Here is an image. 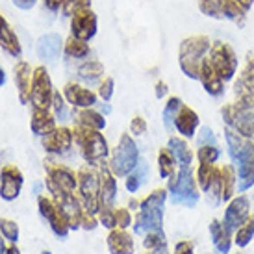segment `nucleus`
I'll return each mask as SVG.
<instances>
[{
    "instance_id": "nucleus-1",
    "label": "nucleus",
    "mask_w": 254,
    "mask_h": 254,
    "mask_svg": "<svg viewBox=\"0 0 254 254\" xmlns=\"http://www.w3.org/2000/svg\"><path fill=\"white\" fill-rule=\"evenodd\" d=\"M72 132H74V143L80 148V154L85 163H89L93 167H102L110 154V147L102 130L74 125Z\"/></svg>"
},
{
    "instance_id": "nucleus-2",
    "label": "nucleus",
    "mask_w": 254,
    "mask_h": 254,
    "mask_svg": "<svg viewBox=\"0 0 254 254\" xmlns=\"http://www.w3.org/2000/svg\"><path fill=\"white\" fill-rule=\"evenodd\" d=\"M213 43L208 36H190L180 41L178 47V65L182 72L191 80H198L200 65L208 56Z\"/></svg>"
},
{
    "instance_id": "nucleus-3",
    "label": "nucleus",
    "mask_w": 254,
    "mask_h": 254,
    "mask_svg": "<svg viewBox=\"0 0 254 254\" xmlns=\"http://www.w3.org/2000/svg\"><path fill=\"white\" fill-rule=\"evenodd\" d=\"M167 193L169 191L160 188L141 200L134 223V232L137 236H145L150 230H163V206L167 200Z\"/></svg>"
},
{
    "instance_id": "nucleus-4",
    "label": "nucleus",
    "mask_w": 254,
    "mask_h": 254,
    "mask_svg": "<svg viewBox=\"0 0 254 254\" xmlns=\"http://www.w3.org/2000/svg\"><path fill=\"white\" fill-rule=\"evenodd\" d=\"M76 193L85 212L99 213L100 210V173L99 167H93L89 163L82 165L76 171Z\"/></svg>"
},
{
    "instance_id": "nucleus-5",
    "label": "nucleus",
    "mask_w": 254,
    "mask_h": 254,
    "mask_svg": "<svg viewBox=\"0 0 254 254\" xmlns=\"http://www.w3.org/2000/svg\"><path fill=\"white\" fill-rule=\"evenodd\" d=\"M167 191L171 193V197L177 204L193 208L198 202V197H200V193H198L200 188H198L193 169L191 167H180L167 180Z\"/></svg>"
},
{
    "instance_id": "nucleus-6",
    "label": "nucleus",
    "mask_w": 254,
    "mask_h": 254,
    "mask_svg": "<svg viewBox=\"0 0 254 254\" xmlns=\"http://www.w3.org/2000/svg\"><path fill=\"white\" fill-rule=\"evenodd\" d=\"M137 163H139L137 143L134 141L132 134H123L119 137L117 147L113 148L108 167L112 169L115 177H127L128 173H132L137 167Z\"/></svg>"
},
{
    "instance_id": "nucleus-7",
    "label": "nucleus",
    "mask_w": 254,
    "mask_h": 254,
    "mask_svg": "<svg viewBox=\"0 0 254 254\" xmlns=\"http://www.w3.org/2000/svg\"><path fill=\"white\" fill-rule=\"evenodd\" d=\"M208 58L212 62L213 69L219 72V76L225 82L234 80L236 72H238V56H236V50L232 49V45H228L225 41L213 43L210 52H208Z\"/></svg>"
},
{
    "instance_id": "nucleus-8",
    "label": "nucleus",
    "mask_w": 254,
    "mask_h": 254,
    "mask_svg": "<svg viewBox=\"0 0 254 254\" xmlns=\"http://www.w3.org/2000/svg\"><path fill=\"white\" fill-rule=\"evenodd\" d=\"M54 85L50 80V74L47 67L37 65L34 69V78H32V89H30V104L32 108H52V99H54Z\"/></svg>"
},
{
    "instance_id": "nucleus-9",
    "label": "nucleus",
    "mask_w": 254,
    "mask_h": 254,
    "mask_svg": "<svg viewBox=\"0 0 254 254\" xmlns=\"http://www.w3.org/2000/svg\"><path fill=\"white\" fill-rule=\"evenodd\" d=\"M37 208H39V213L43 217L49 221L52 232L56 234L58 238H67V234L71 230V223H69L67 213L54 202V198L47 197V195H39L37 197Z\"/></svg>"
},
{
    "instance_id": "nucleus-10",
    "label": "nucleus",
    "mask_w": 254,
    "mask_h": 254,
    "mask_svg": "<svg viewBox=\"0 0 254 254\" xmlns=\"http://www.w3.org/2000/svg\"><path fill=\"white\" fill-rule=\"evenodd\" d=\"M45 171H47V182L45 186H54L58 190L67 193H76V173L64 163H56L45 160Z\"/></svg>"
},
{
    "instance_id": "nucleus-11",
    "label": "nucleus",
    "mask_w": 254,
    "mask_h": 254,
    "mask_svg": "<svg viewBox=\"0 0 254 254\" xmlns=\"http://www.w3.org/2000/svg\"><path fill=\"white\" fill-rule=\"evenodd\" d=\"M225 139L228 145V154L232 158L234 163H245L254 158V139L245 137L240 132H236L232 128L225 127Z\"/></svg>"
},
{
    "instance_id": "nucleus-12",
    "label": "nucleus",
    "mask_w": 254,
    "mask_h": 254,
    "mask_svg": "<svg viewBox=\"0 0 254 254\" xmlns=\"http://www.w3.org/2000/svg\"><path fill=\"white\" fill-rule=\"evenodd\" d=\"M22 184H24V175L17 165L7 163L0 169V197L4 200H15L21 195Z\"/></svg>"
},
{
    "instance_id": "nucleus-13",
    "label": "nucleus",
    "mask_w": 254,
    "mask_h": 254,
    "mask_svg": "<svg viewBox=\"0 0 254 254\" xmlns=\"http://www.w3.org/2000/svg\"><path fill=\"white\" fill-rule=\"evenodd\" d=\"M74 143V132L69 127H56L47 135H43V148L54 156L67 154Z\"/></svg>"
},
{
    "instance_id": "nucleus-14",
    "label": "nucleus",
    "mask_w": 254,
    "mask_h": 254,
    "mask_svg": "<svg viewBox=\"0 0 254 254\" xmlns=\"http://www.w3.org/2000/svg\"><path fill=\"white\" fill-rule=\"evenodd\" d=\"M97 30H99V19L91 7L76 11L71 17V36L82 41H91L97 36Z\"/></svg>"
},
{
    "instance_id": "nucleus-15",
    "label": "nucleus",
    "mask_w": 254,
    "mask_h": 254,
    "mask_svg": "<svg viewBox=\"0 0 254 254\" xmlns=\"http://www.w3.org/2000/svg\"><path fill=\"white\" fill-rule=\"evenodd\" d=\"M251 215V200H249L247 195H236V197L228 202L225 210V217H223V223H225L232 232H236L245 221Z\"/></svg>"
},
{
    "instance_id": "nucleus-16",
    "label": "nucleus",
    "mask_w": 254,
    "mask_h": 254,
    "mask_svg": "<svg viewBox=\"0 0 254 254\" xmlns=\"http://www.w3.org/2000/svg\"><path fill=\"white\" fill-rule=\"evenodd\" d=\"M64 97L67 104H71L74 110H84V108H95L99 95L91 89H87L84 85L76 82H67L64 87Z\"/></svg>"
},
{
    "instance_id": "nucleus-17",
    "label": "nucleus",
    "mask_w": 254,
    "mask_h": 254,
    "mask_svg": "<svg viewBox=\"0 0 254 254\" xmlns=\"http://www.w3.org/2000/svg\"><path fill=\"white\" fill-rule=\"evenodd\" d=\"M219 171L221 167H217L215 163H198L195 178H197L200 191H204L208 195H215L221 200L219 197Z\"/></svg>"
},
{
    "instance_id": "nucleus-18",
    "label": "nucleus",
    "mask_w": 254,
    "mask_h": 254,
    "mask_svg": "<svg viewBox=\"0 0 254 254\" xmlns=\"http://www.w3.org/2000/svg\"><path fill=\"white\" fill-rule=\"evenodd\" d=\"M198 80H200V84H202V87H204V91L208 93V95H212V97H219V95L225 93L226 82L219 76V72L213 69V65L208 56L204 58V62H202V65H200Z\"/></svg>"
},
{
    "instance_id": "nucleus-19",
    "label": "nucleus",
    "mask_w": 254,
    "mask_h": 254,
    "mask_svg": "<svg viewBox=\"0 0 254 254\" xmlns=\"http://www.w3.org/2000/svg\"><path fill=\"white\" fill-rule=\"evenodd\" d=\"M36 50L39 60H43V62H56L64 50V39L60 34H54V32L45 34L37 39Z\"/></svg>"
},
{
    "instance_id": "nucleus-20",
    "label": "nucleus",
    "mask_w": 254,
    "mask_h": 254,
    "mask_svg": "<svg viewBox=\"0 0 254 254\" xmlns=\"http://www.w3.org/2000/svg\"><path fill=\"white\" fill-rule=\"evenodd\" d=\"M200 125V119H198V113L195 110H191L190 106L182 104L180 112L177 113L175 117V128L177 132L186 139H191L197 135V128Z\"/></svg>"
},
{
    "instance_id": "nucleus-21",
    "label": "nucleus",
    "mask_w": 254,
    "mask_h": 254,
    "mask_svg": "<svg viewBox=\"0 0 254 254\" xmlns=\"http://www.w3.org/2000/svg\"><path fill=\"white\" fill-rule=\"evenodd\" d=\"M238 191V171L232 163H225L219 171V197L223 202H230Z\"/></svg>"
},
{
    "instance_id": "nucleus-22",
    "label": "nucleus",
    "mask_w": 254,
    "mask_h": 254,
    "mask_svg": "<svg viewBox=\"0 0 254 254\" xmlns=\"http://www.w3.org/2000/svg\"><path fill=\"white\" fill-rule=\"evenodd\" d=\"M15 85H17V93H19V100L21 104H28L30 102V89H32V78H34V69L28 62H17L15 65Z\"/></svg>"
},
{
    "instance_id": "nucleus-23",
    "label": "nucleus",
    "mask_w": 254,
    "mask_h": 254,
    "mask_svg": "<svg viewBox=\"0 0 254 254\" xmlns=\"http://www.w3.org/2000/svg\"><path fill=\"white\" fill-rule=\"evenodd\" d=\"M108 249L112 254H134L135 243L134 236L123 228H112L106 238Z\"/></svg>"
},
{
    "instance_id": "nucleus-24",
    "label": "nucleus",
    "mask_w": 254,
    "mask_h": 254,
    "mask_svg": "<svg viewBox=\"0 0 254 254\" xmlns=\"http://www.w3.org/2000/svg\"><path fill=\"white\" fill-rule=\"evenodd\" d=\"M100 173V206L115 208V198H117V177L112 173L110 167L102 165L99 167Z\"/></svg>"
},
{
    "instance_id": "nucleus-25",
    "label": "nucleus",
    "mask_w": 254,
    "mask_h": 254,
    "mask_svg": "<svg viewBox=\"0 0 254 254\" xmlns=\"http://www.w3.org/2000/svg\"><path fill=\"white\" fill-rule=\"evenodd\" d=\"M210 236H212V243H213V247L217 249V253H221V254L230 253L232 243H234V232L223 223V221L213 219L212 223H210Z\"/></svg>"
},
{
    "instance_id": "nucleus-26",
    "label": "nucleus",
    "mask_w": 254,
    "mask_h": 254,
    "mask_svg": "<svg viewBox=\"0 0 254 254\" xmlns=\"http://www.w3.org/2000/svg\"><path fill=\"white\" fill-rule=\"evenodd\" d=\"M56 128V117L50 110L45 108H32V115H30V130L36 135L43 137L47 135L50 130Z\"/></svg>"
},
{
    "instance_id": "nucleus-27",
    "label": "nucleus",
    "mask_w": 254,
    "mask_h": 254,
    "mask_svg": "<svg viewBox=\"0 0 254 254\" xmlns=\"http://www.w3.org/2000/svg\"><path fill=\"white\" fill-rule=\"evenodd\" d=\"M0 47L13 58H21L22 54L21 41L15 34V30L11 28V24L7 22V19L2 13H0Z\"/></svg>"
},
{
    "instance_id": "nucleus-28",
    "label": "nucleus",
    "mask_w": 254,
    "mask_h": 254,
    "mask_svg": "<svg viewBox=\"0 0 254 254\" xmlns=\"http://www.w3.org/2000/svg\"><path fill=\"white\" fill-rule=\"evenodd\" d=\"M167 148L171 150V154L175 158L177 165H180V167H191V162H193L195 154H193L191 147L186 141V137H182V135H173V137H169Z\"/></svg>"
},
{
    "instance_id": "nucleus-29",
    "label": "nucleus",
    "mask_w": 254,
    "mask_h": 254,
    "mask_svg": "<svg viewBox=\"0 0 254 254\" xmlns=\"http://www.w3.org/2000/svg\"><path fill=\"white\" fill-rule=\"evenodd\" d=\"M74 125L95 128V130H104L106 128V119L95 108H84V110H78L74 113Z\"/></svg>"
},
{
    "instance_id": "nucleus-30",
    "label": "nucleus",
    "mask_w": 254,
    "mask_h": 254,
    "mask_svg": "<svg viewBox=\"0 0 254 254\" xmlns=\"http://www.w3.org/2000/svg\"><path fill=\"white\" fill-rule=\"evenodd\" d=\"M78 76L84 80L85 84H95L104 78V65L99 60H87L78 67Z\"/></svg>"
},
{
    "instance_id": "nucleus-31",
    "label": "nucleus",
    "mask_w": 254,
    "mask_h": 254,
    "mask_svg": "<svg viewBox=\"0 0 254 254\" xmlns=\"http://www.w3.org/2000/svg\"><path fill=\"white\" fill-rule=\"evenodd\" d=\"M89 41H82V39H78V37L71 36L67 37L64 41V54L67 58H72V60H85V58L89 56Z\"/></svg>"
},
{
    "instance_id": "nucleus-32",
    "label": "nucleus",
    "mask_w": 254,
    "mask_h": 254,
    "mask_svg": "<svg viewBox=\"0 0 254 254\" xmlns=\"http://www.w3.org/2000/svg\"><path fill=\"white\" fill-rule=\"evenodd\" d=\"M158 173H160V177L167 178V180L177 173V162L167 147L160 148V152H158Z\"/></svg>"
},
{
    "instance_id": "nucleus-33",
    "label": "nucleus",
    "mask_w": 254,
    "mask_h": 254,
    "mask_svg": "<svg viewBox=\"0 0 254 254\" xmlns=\"http://www.w3.org/2000/svg\"><path fill=\"white\" fill-rule=\"evenodd\" d=\"M254 186V158L238 165V191L245 193Z\"/></svg>"
},
{
    "instance_id": "nucleus-34",
    "label": "nucleus",
    "mask_w": 254,
    "mask_h": 254,
    "mask_svg": "<svg viewBox=\"0 0 254 254\" xmlns=\"http://www.w3.org/2000/svg\"><path fill=\"white\" fill-rule=\"evenodd\" d=\"M254 238V215H249V219L236 230L234 234V243L240 249H245Z\"/></svg>"
},
{
    "instance_id": "nucleus-35",
    "label": "nucleus",
    "mask_w": 254,
    "mask_h": 254,
    "mask_svg": "<svg viewBox=\"0 0 254 254\" xmlns=\"http://www.w3.org/2000/svg\"><path fill=\"white\" fill-rule=\"evenodd\" d=\"M182 104L184 102L178 99V97H169V99H167L165 108H163V125H165L167 130L175 128V117H177V113L180 112Z\"/></svg>"
},
{
    "instance_id": "nucleus-36",
    "label": "nucleus",
    "mask_w": 254,
    "mask_h": 254,
    "mask_svg": "<svg viewBox=\"0 0 254 254\" xmlns=\"http://www.w3.org/2000/svg\"><path fill=\"white\" fill-rule=\"evenodd\" d=\"M145 175H147V163L145 162L137 163V167H135L132 173L127 175V182H125L127 190L130 191V193H135V191L141 188L143 180H145Z\"/></svg>"
},
{
    "instance_id": "nucleus-37",
    "label": "nucleus",
    "mask_w": 254,
    "mask_h": 254,
    "mask_svg": "<svg viewBox=\"0 0 254 254\" xmlns=\"http://www.w3.org/2000/svg\"><path fill=\"white\" fill-rule=\"evenodd\" d=\"M198 9L210 19H223V0H198Z\"/></svg>"
},
{
    "instance_id": "nucleus-38",
    "label": "nucleus",
    "mask_w": 254,
    "mask_h": 254,
    "mask_svg": "<svg viewBox=\"0 0 254 254\" xmlns=\"http://www.w3.org/2000/svg\"><path fill=\"white\" fill-rule=\"evenodd\" d=\"M195 156H197L198 163H215L221 156V150L217 145H198Z\"/></svg>"
},
{
    "instance_id": "nucleus-39",
    "label": "nucleus",
    "mask_w": 254,
    "mask_h": 254,
    "mask_svg": "<svg viewBox=\"0 0 254 254\" xmlns=\"http://www.w3.org/2000/svg\"><path fill=\"white\" fill-rule=\"evenodd\" d=\"M0 234H2V238H6L7 241H15L19 240V225L11 221V219H4L0 217Z\"/></svg>"
},
{
    "instance_id": "nucleus-40",
    "label": "nucleus",
    "mask_w": 254,
    "mask_h": 254,
    "mask_svg": "<svg viewBox=\"0 0 254 254\" xmlns=\"http://www.w3.org/2000/svg\"><path fill=\"white\" fill-rule=\"evenodd\" d=\"M143 245H145L147 251H154V249L162 247V245H167L163 230H150V232H147L145 240H143Z\"/></svg>"
},
{
    "instance_id": "nucleus-41",
    "label": "nucleus",
    "mask_w": 254,
    "mask_h": 254,
    "mask_svg": "<svg viewBox=\"0 0 254 254\" xmlns=\"http://www.w3.org/2000/svg\"><path fill=\"white\" fill-rule=\"evenodd\" d=\"M52 110H54V117L56 119H67V100H65L64 93H54V99H52Z\"/></svg>"
},
{
    "instance_id": "nucleus-42",
    "label": "nucleus",
    "mask_w": 254,
    "mask_h": 254,
    "mask_svg": "<svg viewBox=\"0 0 254 254\" xmlns=\"http://www.w3.org/2000/svg\"><path fill=\"white\" fill-rule=\"evenodd\" d=\"M87 7H91V0H65L62 11L67 17H72L76 11H82V9H87Z\"/></svg>"
},
{
    "instance_id": "nucleus-43",
    "label": "nucleus",
    "mask_w": 254,
    "mask_h": 254,
    "mask_svg": "<svg viewBox=\"0 0 254 254\" xmlns=\"http://www.w3.org/2000/svg\"><path fill=\"white\" fill-rule=\"evenodd\" d=\"M97 217H99L100 225L106 226L108 230L117 228V225H115V208H106V206H100Z\"/></svg>"
},
{
    "instance_id": "nucleus-44",
    "label": "nucleus",
    "mask_w": 254,
    "mask_h": 254,
    "mask_svg": "<svg viewBox=\"0 0 254 254\" xmlns=\"http://www.w3.org/2000/svg\"><path fill=\"white\" fill-rule=\"evenodd\" d=\"M115 225L123 230H127L128 226L134 225V217H132L128 208H115Z\"/></svg>"
},
{
    "instance_id": "nucleus-45",
    "label": "nucleus",
    "mask_w": 254,
    "mask_h": 254,
    "mask_svg": "<svg viewBox=\"0 0 254 254\" xmlns=\"http://www.w3.org/2000/svg\"><path fill=\"white\" fill-rule=\"evenodd\" d=\"M113 87H115V82H113L112 76H104L102 80H100L99 84V91H97V95H99L100 99L104 100V102H110L113 97Z\"/></svg>"
},
{
    "instance_id": "nucleus-46",
    "label": "nucleus",
    "mask_w": 254,
    "mask_h": 254,
    "mask_svg": "<svg viewBox=\"0 0 254 254\" xmlns=\"http://www.w3.org/2000/svg\"><path fill=\"white\" fill-rule=\"evenodd\" d=\"M147 132V121L143 119L141 115H135L132 123H130V134L134 135H143Z\"/></svg>"
},
{
    "instance_id": "nucleus-47",
    "label": "nucleus",
    "mask_w": 254,
    "mask_h": 254,
    "mask_svg": "<svg viewBox=\"0 0 254 254\" xmlns=\"http://www.w3.org/2000/svg\"><path fill=\"white\" fill-rule=\"evenodd\" d=\"M97 225H99V217H97L95 213H89L84 210L82 219H80V228H84V230H93V228H97Z\"/></svg>"
},
{
    "instance_id": "nucleus-48",
    "label": "nucleus",
    "mask_w": 254,
    "mask_h": 254,
    "mask_svg": "<svg viewBox=\"0 0 254 254\" xmlns=\"http://www.w3.org/2000/svg\"><path fill=\"white\" fill-rule=\"evenodd\" d=\"M197 143L198 145H217L215 141V135L210 128H202L200 132L197 134Z\"/></svg>"
},
{
    "instance_id": "nucleus-49",
    "label": "nucleus",
    "mask_w": 254,
    "mask_h": 254,
    "mask_svg": "<svg viewBox=\"0 0 254 254\" xmlns=\"http://www.w3.org/2000/svg\"><path fill=\"white\" fill-rule=\"evenodd\" d=\"M173 254H195V243L190 240L178 241L177 247H175V253Z\"/></svg>"
},
{
    "instance_id": "nucleus-50",
    "label": "nucleus",
    "mask_w": 254,
    "mask_h": 254,
    "mask_svg": "<svg viewBox=\"0 0 254 254\" xmlns=\"http://www.w3.org/2000/svg\"><path fill=\"white\" fill-rule=\"evenodd\" d=\"M43 4H45V7L50 9V11H60V9L64 7L65 0H43Z\"/></svg>"
},
{
    "instance_id": "nucleus-51",
    "label": "nucleus",
    "mask_w": 254,
    "mask_h": 254,
    "mask_svg": "<svg viewBox=\"0 0 254 254\" xmlns=\"http://www.w3.org/2000/svg\"><path fill=\"white\" fill-rule=\"evenodd\" d=\"M11 2H13V6H17L19 9H24V11L32 9L37 4V0H11Z\"/></svg>"
},
{
    "instance_id": "nucleus-52",
    "label": "nucleus",
    "mask_w": 254,
    "mask_h": 254,
    "mask_svg": "<svg viewBox=\"0 0 254 254\" xmlns=\"http://www.w3.org/2000/svg\"><path fill=\"white\" fill-rule=\"evenodd\" d=\"M167 91H169L167 84H165L163 80H160V82L156 84V97H158V99H163V97L167 95Z\"/></svg>"
},
{
    "instance_id": "nucleus-53",
    "label": "nucleus",
    "mask_w": 254,
    "mask_h": 254,
    "mask_svg": "<svg viewBox=\"0 0 254 254\" xmlns=\"http://www.w3.org/2000/svg\"><path fill=\"white\" fill-rule=\"evenodd\" d=\"M139 206H141V200H137V198H130V202H128V210H139Z\"/></svg>"
},
{
    "instance_id": "nucleus-54",
    "label": "nucleus",
    "mask_w": 254,
    "mask_h": 254,
    "mask_svg": "<svg viewBox=\"0 0 254 254\" xmlns=\"http://www.w3.org/2000/svg\"><path fill=\"white\" fill-rule=\"evenodd\" d=\"M145 254H169V253H167V245H162V247L154 249V251H148Z\"/></svg>"
},
{
    "instance_id": "nucleus-55",
    "label": "nucleus",
    "mask_w": 254,
    "mask_h": 254,
    "mask_svg": "<svg viewBox=\"0 0 254 254\" xmlns=\"http://www.w3.org/2000/svg\"><path fill=\"white\" fill-rule=\"evenodd\" d=\"M6 254H21V251H19V247L15 243H11L9 247H6Z\"/></svg>"
},
{
    "instance_id": "nucleus-56",
    "label": "nucleus",
    "mask_w": 254,
    "mask_h": 254,
    "mask_svg": "<svg viewBox=\"0 0 254 254\" xmlns=\"http://www.w3.org/2000/svg\"><path fill=\"white\" fill-rule=\"evenodd\" d=\"M6 84V71L0 67V85H4Z\"/></svg>"
},
{
    "instance_id": "nucleus-57",
    "label": "nucleus",
    "mask_w": 254,
    "mask_h": 254,
    "mask_svg": "<svg viewBox=\"0 0 254 254\" xmlns=\"http://www.w3.org/2000/svg\"><path fill=\"white\" fill-rule=\"evenodd\" d=\"M0 254H6V243H4V238L0 234Z\"/></svg>"
},
{
    "instance_id": "nucleus-58",
    "label": "nucleus",
    "mask_w": 254,
    "mask_h": 254,
    "mask_svg": "<svg viewBox=\"0 0 254 254\" xmlns=\"http://www.w3.org/2000/svg\"><path fill=\"white\" fill-rule=\"evenodd\" d=\"M43 254H50V253H49V251H45V253H43Z\"/></svg>"
},
{
    "instance_id": "nucleus-59",
    "label": "nucleus",
    "mask_w": 254,
    "mask_h": 254,
    "mask_svg": "<svg viewBox=\"0 0 254 254\" xmlns=\"http://www.w3.org/2000/svg\"><path fill=\"white\" fill-rule=\"evenodd\" d=\"M251 95H253V97H254V91H251Z\"/></svg>"
},
{
    "instance_id": "nucleus-60",
    "label": "nucleus",
    "mask_w": 254,
    "mask_h": 254,
    "mask_svg": "<svg viewBox=\"0 0 254 254\" xmlns=\"http://www.w3.org/2000/svg\"><path fill=\"white\" fill-rule=\"evenodd\" d=\"M240 254H241V253H240Z\"/></svg>"
}]
</instances>
